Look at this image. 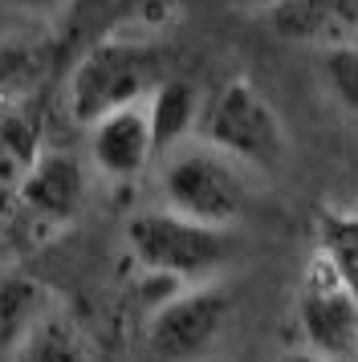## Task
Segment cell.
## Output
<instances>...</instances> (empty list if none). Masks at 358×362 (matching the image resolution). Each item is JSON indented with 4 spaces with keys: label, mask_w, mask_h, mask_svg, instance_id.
Returning a JSON list of instances; mask_svg holds the SVG:
<instances>
[{
    "label": "cell",
    "mask_w": 358,
    "mask_h": 362,
    "mask_svg": "<svg viewBox=\"0 0 358 362\" xmlns=\"http://www.w3.org/2000/svg\"><path fill=\"white\" fill-rule=\"evenodd\" d=\"M122 240L134 264L163 285H212L232 264L236 236L228 228H208L167 208H143L122 224Z\"/></svg>",
    "instance_id": "6da1fadb"
},
{
    "label": "cell",
    "mask_w": 358,
    "mask_h": 362,
    "mask_svg": "<svg viewBox=\"0 0 358 362\" xmlns=\"http://www.w3.org/2000/svg\"><path fill=\"white\" fill-rule=\"evenodd\" d=\"M232 297L212 285L167 289L146 313V350L159 362H195L204 358L224 334Z\"/></svg>",
    "instance_id": "8992f818"
},
{
    "label": "cell",
    "mask_w": 358,
    "mask_h": 362,
    "mask_svg": "<svg viewBox=\"0 0 358 362\" xmlns=\"http://www.w3.org/2000/svg\"><path fill=\"white\" fill-rule=\"evenodd\" d=\"M90 199L86 163L69 151H41L16 180V212L29 216L37 228H69Z\"/></svg>",
    "instance_id": "52a82bcc"
},
{
    "label": "cell",
    "mask_w": 358,
    "mask_h": 362,
    "mask_svg": "<svg viewBox=\"0 0 358 362\" xmlns=\"http://www.w3.org/2000/svg\"><path fill=\"white\" fill-rule=\"evenodd\" d=\"M146 122H151V139H155V155H171L183 143H192L195 131H200V110H204V98L192 82L183 78H163L151 98L143 102Z\"/></svg>",
    "instance_id": "9c48e42d"
},
{
    "label": "cell",
    "mask_w": 358,
    "mask_h": 362,
    "mask_svg": "<svg viewBox=\"0 0 358 362\" xmlns=\"http://www.w3.org/2000/svg\"><path fill=\"white\" fill-rule=\"evenodd\" d=\"M195 139L244 171H277L289 155V134L277 106L248 78H228L204 98Z\"/></svg>",
    "instance_id": "7a4b0ae2"
},
{
    "label": "cell",
    "mask_w": 358,
    "mask_h": 362,
    "mask_svg": "<svg viewBox=\"0 0 358 362\" xmlns=\"http://www.w3.org/2000/svg\"><path fill=\"white\" fill-rule=\"evenodd\" d=\"M155 159L159 155H155V139H151V122H146L143 106L106 115L90 127V167L102 180L130 183Z\"/></svg>",
    "instance_id": "ba28073f"
},
{
    "label": "cell",
    "mask_w": 358,
    "mask_h": 362,
    "mask_svg": "<svg viewBox=\"0 0 358 362\" xmlns=\"http://www.w3.org/2000/svg\"><path fill=\"white\" fill-rule=\"evenodd\" d=\"M4 4L16 8V13H25V17H37V21H49L69 8V0H4Z\"/></svg>",
    "instance_id": "5bb4252c"
},
{
    "label": "cell",
    "mask_w": 358,
    "mask_h": 362,
    "mask_svg": "<svg viewBox=\"0 0 358 362\" xmlns=\"http://www.w3.org/2000/svg\"><path fill=\"white\" fill-rule=\"evenodd\" d=\"M322 90L358 122V41H325L318 53Z\"/></svg>",
    "instance_id": "4fadbf2b"
},
{
    "label": "cell",
    "mask_w": 358,
    "mask_h": 362,
    "mask_svg": "<svg viewBox=\"0 0 358 362\" xmlns=\"http://www.w3.org/2000/svg\"><path fill=\"white\" fill-rule=\"evenodd\" d=\"M159 196L167 212L232 232V224L248 208V175L241 163H232L208 143L192 139L179 151L163 155Z\"/></svg>",
    "instance_id": "277c9868"
},
{
    "label": "cell",
    "mask_w": 358,
    "mask_h": 362,
    "mask_svg": "<svg viewBox=\"0 0 358 362\" xmlns=\"http://www.w3.org/2000/svg\"><path fill=\"white\" fill-rule=\"evenodd\" d=\"M301 354L325 362H358V297L322 252H309L293 293Z\"/></svg>",
    "instance_id": "5b68a950"
},
{
    "label": "cell",
    "mask_w": 358,
    "mask_h": 362,
    "mask_svg": "<svg viewBox=\"0 0 358 362\" xmlns=\"http://www.w3.org/2000/svg\"><path fill=\"white\" fill-rule=\"evenodd\" d=\"M346 289L358 297V208H325L318 212V248Z\"/></svg>",
    "instance_id": "7c38bea8"
},
{
    "label": "cell",
    "mask_w": 358,
    "mask_h": 362,
    "mask_svg": "<svg viewBox=\"0 0 358 362\" xmlns=\"http://www.w3.org/2000/svg\"><path fill=\"white\" fill-rule=\"evenodd\" d=\"M330 8H334V21L346 29L342 41H358V0H330Z\"/></svg>",
    "instance_id": "9a60e30c"
},
{
    "label": "cell",
    "mask_w": 358,
    "mask_h": 362,
    "mask_svg": "<svg viewBox=\"0 0 358 362\" xmlns=\"http://www.w3.org/2000/svg\"><path fill=\"white\" fill-rule=\"evenodd\" d=\"M159 82V62L151 45L134 37H102L98 45L81 53V62L69 74V86H65L69 118L90 131L98 118L143 106Z\"/></svg>",
    "instance_id": "3957f363"
},
{
    "label": "cell",
    "mask_w": 358,
    "mask_h": 362,
    "mask_svg": "<svg viewBox=\"0 0 358 362\" xmlns=\"http://www.w3.org/2000/svg\"><path fill=\"white\" fill-rule=\"evenodd\" d=\"M289 362H325V358H313V354H293Z\"/></svg>",
    "instance_id": "2e32d148"
},
{
    "label": "cell",
    "mask_w": 358,
    "mask_h": 362,
    "mask_svg": "<svg viewBox=\"0 0 358 362\" xmlns=\"http://www.w3.org/2000/svg\"><path fill=\"white\" fill-rule=\"evenodd\" d=\"M53 310V297L29 273H0V362H13L37 322Z\"/></svg>",
    "instance_id": "30bf717a"
},
{
    "label": "cell",
    "mask_w": 358,
    "mask_h": 362,
    "mask_svg": "<svg viewBox=\"0 0 358 362\" xmlns=\"http://www.w3.org/2000/svg\"><path fill=\"white\" fill-rule=\"evenodd\" d=\"M13 362H94V350H90V338L81 334L78 322L53 305L25 338Z\"/></svg>",
    "instance_id": "8fae6325"
}]
</instances>
